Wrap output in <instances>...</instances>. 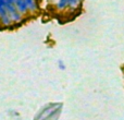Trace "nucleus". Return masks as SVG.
I'll return each mask as SVG.
<instances>
[{
    "label": "nucleus",
    "instance_id": "f257e3e1",
    "mask_svg": "<svg viewBox=\"0 0 124 120\" xmlns=\"http://www.w3.org/2000/svg\"><path fill=\"white\" fill-rule=\"evenodd\" d=\"M6 10H7L8 15L10 17L12 24L20 23V22L23 20V17L20 14V12L16 10V8H15V6L13 3H8V2L6 1Z\"/></svg>",
    "mask_w": 124,
    "mask_h": 120
},
{
    "label": "nucleus",
    "instance_id": "f03ea898",
    "mask_svg": "<svg viewBox=\"0 0 124 120\" xmlns=\"http://www.w3.org/2000/svg\"><path fill=\"white\" fill-rule=\"evenodd\" d=\"M14 6H15L16 10L19 11L20 14H21L22 17L28 13V9H27V7H26L25 2H24L23 0H15V1H14Z\"/></svg>",
    "mask_w": 124,
    "mask_h": 120
},
{
    "label": "nucleus",
    "instance_id": "7ed1b4c3",
    "mask_svg": "<svg viewBox=\"0 0 124 120\" xmlns=\"http://www.w3.org/2000/svg\"><path fill=\"white\" fill-rule=\"evenodd\" d=\"M28 9V12H35L37 10V3L35 0H23Z\"/></svg>",
    "mask_w": 124,
    "mask_h": 120
},
{
    "label": "nucleus",
    "instance_id": "20e7f679",
    "mask_svg": "<svg viewBox=\"0 0 124 120\" xmlns=\"http://www.w3.org/2000/svg\"><path fill=\"white\" fill-rule=\"evenodd\" d=\"M0 24L3 25V26H6V27L12 25V22H11V19L8 15V13L4 14V15H2V17H0Z\"/></svg>",
    "mask_w": 124,
    "mask_h": 120
},
{
    "label": "nucleus",
    "instance_id": "39448f33",
    "mask_svg": "<svg viewBox=\"0 0 124 120\" xmlns=\"http://www.w3.org/2000/svg\"><path fill=\"white\" fill-rule=\"evenodd\" d=\"M68 1L66 0H58L57 2V9L58 10H64V9L68 8Z\"/></svg>",
    "mask_w": 124,
    "mask_h": 120
},
{
    "label": "nucleus",
    "instance_id": "423d86ee",
    "mask_svg": "<svg viewBox=\"0 0 124 120\" xmlns=\"http://www.w3.org/2000/svg\"><path fill=\"white\" fill-rule=\"evenodd\" d=\"M7 14L6 10V0H0V17Z\"/></svg>",
    "mask_w": 124,
    "mask_h": 120
},
{
    "label": "nucleus",
    "instance_id": "0eeeda50",
    "mask_svg": "<svg viewBox=\"0 0 124 120\" xmlns=\"http://www.w3.org/2000/svg\"><path fill=\"white\" fill-rule=\"evenodd\" d=\"M66 1H68L69 7H71V8H75V7H77L79 4L81 0H66Z\"/></svg>",
    "mask_w": 124,
    "mask_h": 120
}]
</instances>
